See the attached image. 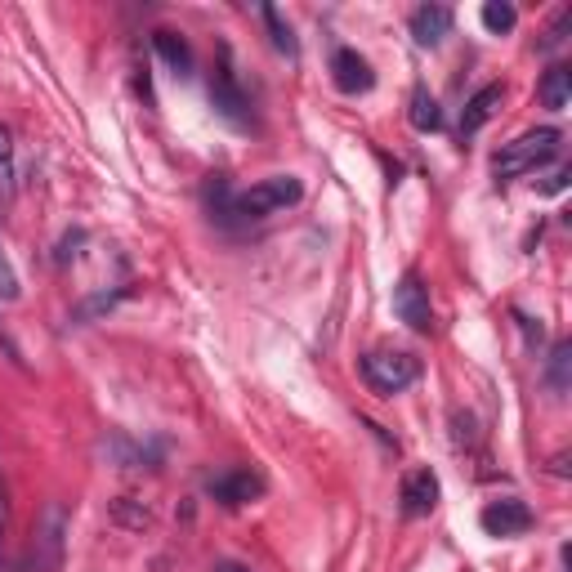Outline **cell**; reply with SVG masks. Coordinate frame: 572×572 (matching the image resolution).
Returning a JSON list of instances; mask_svg holds the SVG:
<instances>
[{
	"label": "cell",
	"instance_id": "2",
	"mask_svg": "<svg viewBox=\"0 0 572 572\" xmlns=\"http://www.w3.org/2000/svg\"><path fill=\"white\" fill-rule=\"evenodd\" d=\"M300 197H304V184L295 175H269V179H260V184H251L246 193H237L233 211L242 219H269V215L286 211V206H295Z\"/></svg>",
	"mask_w": 572,
	"mask_h": 572
},
{
	"label": "cell",
	"instance_id": "14",
	"mask_svg": "<svg viewBox=\"0 0 572 572\" xmlns=\"http://www.w3.org/2000/svg\"><path fill=\"white\" fill-rule=\"evenodd\" d=\"M568 99H572V68L555 63V68L541 76V103L559 112V108H568Z\"/></svg>",
	"mask_w": 572,
	"mask_h": 572
},
{
	"label": "cell",
	"instance_id": "16",
	"mask_svg": "<svg viewBox=\"0 0 572 572\" xmlns=\"http://www.w3.org/2000/svg\"><path fill=\"white\" fill-rule=\"evenodd\" d=\"M14 202V143H9L5 126H0V211Z\"/></svg>",
	"mask_w": 572,
	"mask_h": 572
},
{
	"label": "cell",
	"instance_id": "3",
	"mask_svg": "<svg viewBox=\"0 0 572 572\" xmlns=\"http://www.w3.org/2000/svg\"><path fill=\"white\" fill-rule=\"evenodd\" d=\"M63 537H68V514L59 501L45 505V514L32 528V546H27L23 572H54L63 564Z\"/></svg>",
	"mask_w": 572,
	"mask_h": 572
},
{
	"label": "cell",
	"instance_id": "24",
	"mask_svg": "<svg viewBox=\"0 0 572 572\" xmlns=\"http://www.w3.org/2000/svg\"><path fill=\"white\" fill-rule=\"evenodd\" d=\"M215 572H251L246 564H233V559H224V564H215Z\"/></svg>",
	"mask_w": 572,
	"mask_h": 572
},
{
	"label": "cell",
	"instance_id": "9",
	"mask_svg": "<svg viewBox=\"0 0 572 572\" xmlns=\"http://www.w3.org/2000/svg\"><path fill=\"white\" fill-rule=\"evenodd\" d=\"M331 72H336V85L345 94H367L371 81H376V76H371V63L362 59L358 50H349V45H340V50L331 54Z\"/></svg>",
	"mask_w": 572,
	"mask_h": 572
},
{
	"label": "cell",
	"instance_id": "17",
	"mask_svg": "<svg viewBox=\"0 0 572 572\" xmlns=\"http://www.w3.org/2000/svg\"><path fill=\"white\" fill-rule=\"evenodd\" d=\"M514 23H519V14H514V5H505V0H488V5H483V27H488L492 36L514 32Z\"/></svg>",
	"mask_w": 572,
	"mask_h": 572
},
{
	"label": "cell",
	"instance_id": "25",
	"mask_svg": "<svg viewBox=\"0 0 572 572\" xmlns=\"http://www.w3.org/2000/svg\"><path fill=\"white\" fill-rule=\"evenodd\" d=\"M0 541H5V492H0Z\"/></svg>",
	"mask_w": 572,
	"mask_h": 572
},
{
	"label": "cell",
	"instance_id": "19",
	"mask_svg": "<svg viewBox=\"0 0 572 572\" xmlns=\"http://www.w3.org/2000/svg\"><path fill=\"white\" fill-rule=\"evenodd\" d=\"M568 362H572V345H568V340H559L555 354H550V385H555L559 394L568 389Z\"/></svg>",
	"mask_w": 572,
	"mask_h": 572
},
{
	"label": "cell",
	"instance_id": "12",
	"mask_svg": "<svg viewBox=\"0 0 572 572\" xmlns=\"http://www.w3.org/2000/svg\"><path fill=\"white\" fill-rule=\"evenodd\" d=\"M152 50L170 63V72H175V76H193V45H188L179 32L157 27V32H152Z\"/></svg>",
	"mask_w": 572,
	"mask_h": 572
},
{
	"label": "cell",
	"instance_id": "8",
	"mask_svg": "<svg viewBox=\"0 0 572 572\" xmlns=\"http://www.w3.org/2000/svg\"><path fill=\"white\" fill-rule=\"evenodd\" d=\"M211 497L219 505H246V501H260L264 497V479L251 470H228L211 479Z\"/></svg>",
	"mask_w": 572,
	"mask_h": 572
},
{
	"label": "cell",
	"instance_id": "7",
	"mask_svg": "<svg viewBox=\"0 0 572 572\" xmlns=\"http://www.w3.org/2000/svg\"><path fill=\"white\" fill-rule=\"evenodd\" d=\"M398 501H403L407 519H425V514H434V505H438V474L425 470V465H421V470H412V474H403Z\"/></svg>",
	"mask_w": 572,
	"mask_h": 572
},
{
	"label": "cell",
	"instance_id": "11",
	"mask_svg": "<svg viewBox=\"0 0 572 572\" xmlns=\"http://www.w3.org/2000/svg\"><path fill=\"white\" fill-rule=\"evenodd\" d=\"M211 99H215V108L224 112L228 121H237V126L246 121V94H242V85H237V76L228 72V63H219V72L211 81Z\"/></svg>",
	"mask_w": 572,
	"mask_h": 572
},
{
	"label": "cell",
	"instance_id": "22",
	"mask_svg": "<svg viewBox=\"0 0 572 572\" xmlns=\"http://www.w3.org/2000/svg\"><path fill=\"white\" fill-rule=\"evenodd\" d=\"M14 295H18V278L9 273L5 255H0V300H14Z\"/></svg>",
	"mask_w": 572,
	"mask_h": 572
},
{
	"label": "cell",
	"instance_id": "4",
	"mask_svg": "<svg viewBox=\"0 0 572 572\" xmlns=\"http://www.w3.org/2000/svg\"><path fill=\"white\" fill-rule=\"evenodd\" d=\"M362 380H367L380 398H394V394H403L407 385L421 380V362L412 354H367L362 358Z\"/></svg>",
	"mask_w": 572,
	"mask_h": 572
},
{
	"label": "cell",
	"instance_id": "10",
	"mask_svg": "<svg viewBox=\"0 0 572 572\" xmlns=\"http://www.w3.org/2000/svg\"><path fill=\"white\" fill-rule=\"evenodd\" d=\"M501 99H505V85H483L479 94H470V99H465V112H461V135H479V130L501 112Z\"/></svg>",
	"mask_w": 572,
	"mask_h": 572
},
{
	"label": "cell",
	"instance_id": "5",
	"mask_svg": "<svg viewBox=\"0 0 572 572\" xmlns=\"http://www.w3.org/2000/svg\"><path fill=\"white\" fill-rule=\"evenodd\" d=\"M394 313L421 336L434 331V304H429V286L421 282V273H403V282L394 286Z\"/></svg>",
	"mask_w": 572,
	"mask_h": 572
},
{
	"label": "cell",
	"instance_id": "23",
	"mask_svg": "<svg viewBox=\"0 0 572 572\" xmlns=\"http://www.w3.org/2000/svg\"><path fill=\"white\" fill-rule=\"evenodd\" d=\"M564 188H568V170H555V175L541 184V193H564Z\"/></svg>",
	"mask_w": 572,
	"mask_h": 572
},
{
	"label": "cell",
	"instance_id": "1",
	"mask_svg": "<svg viewBox=\"0 0 572 572\" xmlns=\"http://www.w3.org/2000/svg\"><path fill=\"white\" fill-rule=\"evenodd\" d=\"M559 130L555 126H537L528 130V135L510 139L505 148L492 157V170H497V179H519V175H532L537 166H546V161H555L559 152Z\"/></svg>",
	"mask_w": 572,
	"mask_h": 572
},
{
	"label": "cell",
	"instance_id": "15",
	"mask_svg": "<svg viewBox=\"0 0 572 572\" xmlns=\"http://www.w3.org/2000/svg\"><path fill=\"white\" fill-rule=\"evenodd\" d=\"M412 126H416V130H438V126H443V112H438V99L425 90V85L412 94Z\"/></svg>",
	"mask_w": 572,
	"mask_h": 572
},
{
	"label": "cell",
	"instance_id": "6",
	"mask_svg": "<svg viewBox=\"0 0 572 572\" xmlns=\"http://www.w3.org/2000/svg\"><path fill=\"white\" fill-rule=\"evenodd\" d=\"M479 523L488 537H523V532L532 528V510H528V501H519V497H501V501L483 505Z\"/></svg>",
	"mask_w": 572,
	"mask_h": 572
},
{
	"label": "cell",
	"instance_id": "20",
	"mask_svg": "<svg viewBox=\"0 0 572 572\" xmlns=\"http://www.w3.org/2000/svg\"><path fill=\"white\" fill-rule=\"evenodd\" d=\"M112 519L117 523H126V528H148V505H143V510H130V497H117L112 501Z\"/></svg>",
	"mask_w": 572,
	"mask_h": 572
},
{
	"label": "cell",
	"instance_id": "18",
	"mask_svg": "<svg viewBox=\"0 0 572 572\" xmlns=\"http://www.w3.org/2000/svg\"><path fill=\"white\" fill-rule=\"evenodd\" d=\"M260 14H264V23H269V32H273V45H278L282 54H291V59H295V50H300V45H295V36H291V23H286V18H282L273 5H264Z\"/></svg>",
	"mask_w": 572,
	"mask_h": 572
},
{
	"label": "cell",
	"instance_id": "21",
	"mask_svg": "<svg viewBox=\"0 0 572 572\" xmlns=\"http://www.w3.org/2000/svg\"><path fill=\"white\" fill-rule=\"evenodd\" d=\"M568 23H572V9H559L555 23H550V27H546V36H541V50H555V45H564Z\"/></svg>",
	"mask_w": 572,
	"mask_h": 572
},
{
	"label": "cell",
	"instance_id": "13",
	"mask_svg": "<svg viewBox=\"0 0 572 572\" xmlns=\"http://www.w3.org/2000/svg\"><path fill=\"white\" fill-rule=\"evenodd\" d=\"M447 32H452V9H443V5H421V9L412 14V36H416V45H438Z\"/></svg>",
	"mask_w": 572,
	"mask_h": 572
}]
</instances>
